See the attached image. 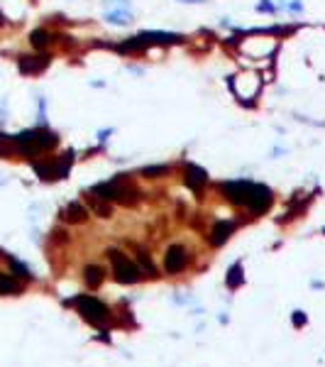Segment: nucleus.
I'll return each mask as SVG.
<instances>
[{"label": "nucleus", "mask_w": 325, "mask_h": 367, "mask_svg": "<svg viewBox=\"0 0 325 367\" xmlns=\"http://www.w3.org/2000/svg\"><path fill=\"white\" fill-rule=\"evenodd\" d=\"M223 194L230 198L233 203L247 206L252 213H262L271 206V191L262 184H252V181H230L223 184Z\"/></svg>", "instance_id": "f257e3e1"}, {"label": "nucleus", "mask_w": 325, "mask_h": 367, "mask_svg": "<svg viewBox=\"0 0 325 367\" xmlns=\"http://www.w3.org/2000/svg\"><path fill=\"white\" fill-rule=\"evenodd\" d=\"M171 42H181L178 34H166V32H142L127 42L118 44L120 52H140L145 47H152V44H171Z\"/></svg>", "instance_id": "f03ea898"}, {"label": "nucleus", "mask_w": 325, "mask_h": 367, "mask_svg": "<svg viewBox=\"0 0 325 367\" xmlns=\"http://www.w3.org/2000/svg\"><path fill=\"white\" fill-rule=\"evenodd\" d=\"M259 88H262V79L257 74H252V71H242V74L230 79V91L240 101H252L259 93Z\"/></svg>", "instance_id": "7ed1b4c3"}, {"label": "nucleus", "mask_w": 325, "mask_h": 367, "mask_svg": "<svg viewBox=\"0 0 325 367\" xmlns=\"http://www.w3.org/2000/svg\"><path fill=\"white\" fill-rule=\"evenodd\" d=\"M79 311H81V316L93 323V326H105L108 323V318H110V311L105 304H100L98 299H93V296H79L76 301H74Z\"/></svg>", "instance_id": "20e7f679"}, {"label": "nucleus", "mask_w": 325, "mask_h": 367, "mask_svg": "<svg viewBox=\"0 0 325 367\" xmlns=\"http://www.w3.org/2000/svg\"><path fill=\"white\" fill-rule=\"evenodd\" d=\"M108 257L113 262V274L120 284H135L140 279V269L135 262H130V257H125L120 250H108Z\"/></svg>", "instance_id": "39448f33"}, {"label": "nucleus", "mask_w": 325, "mask_h": 367, "mask_svg": "<svg viewBox=\"0 0 325 367\" xmlns=\"http://www.w3.org/2000/svg\"><path fill=\"white\" fill-rule=\"evenodd\" d=\"M186 262H188L186 250H183L181 245H171V247L166 250V257H164V269H166L169 274H176V272H181V269L186 267Z\"/></svg>", "instance_id": "423d86ee"}, {"label": "nucleus", "mask_w": 325, "mask_h": 367, "mask_svg": "<svg viewBox=\"0 0 325 367\" xmlns=\"http://www.w3.org/2000/svg\"><path fill=\"white\" fill-rule=\"evenodd\" d=\"M49 61H52V57H47V54H39V57H20L17 59V66H20V71H22L25 76H37V74H42V71L49 66Z\"/></svg>", "instance_id": "0eeeda50"}, {"label": "nucleus", "mask_w": 325, "mask_h": 367, "mask_svg": "<svg viewBox=\"0 0 325 367\" xmlns=\"http://www.w3.org/2000/svg\"><path fill=\"white\" fill-rule=\"evenodd\" d=\"M206 181H208V176L201 167H196V164H188V167H186V184H188L193 191H201Z\"/></svg>", "instance_id": "6e6552de"}, {"label": "nucleus", "mask_w": 325, "mask_h": 367, "mask_svg": "<svg viewBox=\"0 0 325 367\" xmlns=\"http://www.w3.org/2000/svg\"><path fill=\"white\" fill-rule=\"evenodd\" d=\"M233 228H235V226H233L230 221H220V223H215L213 233H210V235H213V238H210V243H213V245H223V243L230 238Z\"/></svg>", "instance_id": "1a4fd4ad"}, {"label": "nucleus", "mask_w": 325, "mask_h": 367, "mask_svg": "<svg viewBox=\"0 0 325 367\" xmlns=\"http://www.w3.org/2000/svg\"><path fill=\"white\" fill-rule=\"evenodd\" d=\"M86 208L81 206V203H71L69 208H66V221H71V223H81V221H86Z\"/></svg>", "instance_id": "9d476101"}, {"label": "nucleus", "mask_w": 325, "mask_h": 367, "mask_svg": "<svg viewBox=\"0 0 325 367\" xmlns=\"http://www.w3.org/2000/svg\"><path fill=\"white\" fill-rule=\"evenodd\" d=\"M49 39H52V34H49L47 29H34L30 34V44L37 47V49H44V47L49 44Z\"/></svg>", "instance_id": "9b49d317"}, {"label": "nucleus", "mask_w": 325, "mask_h": 367, "mask_svg": "<svg viewBox=\"0 0 325 367\" xmlns=\"http://www.w3.org/2000/svg\"><path fill=\"white\" fill-rule=\"evenodd\" d=\"M17 291H20L17 279H12L10 274H2L0 272V294H17Z\"/></svg>", "instance_id": "f8f14e48"}, {"label": "nucleus", "mask_w": 325, "mask_h": 367, "mask_svg": "<svg viewBox=\"0 0 325 367\" xmlns=\"http://www.w3.org/2000/svg\"><path fill=\"white\" fill-rule=\"evenodd\" d=\"M88 201H90V208H93L100 218H110V216H113V208H110V206H105V203H100V201H95V198H90V196H88Z\"/></svg>", "instance_id": "ddd939ff"}, {"label": "nucleus", "mask_w": 325, "mask_h": 367, "mask_svg": "<svg viewBox=\"0 0 325 367\" xmlns=\"http://www.w3.org/2000/svg\"><path fill=\"white\" fill-rule=\"evenodd\" d=\"M86 282L90 286H98V284L103 282V269H98V267H86Z\"/></svg>", "instance_id": "4468645a"}, {"label": "nucleus", "mask_w": 325, "mask_h": 367, "mask_svg": "<svg viewBox=\"0 0 325 367\" xmlns=\"http://www.w3.org/2000/svg\"><path fill=\"white\" fill-rule=\"evenodd\" d=\"M240 282H242V277H240V264H235L233 272H230V277H228V284H230V286H240Z\"/></svg>", "instance_id": "2eb2a0df"}, {"label": "nucleus", "mask_w": 325, "mask_h": 367, "mask_svg": "<svg viewBox=\"0 0 325 367\" xmlns=\"http://www.w3.org/2000/svg\"><path fill=\"white\" fill-rule=\"evenodd\" d=\"M108 22H115V25H125V22H127V15H125V12H110V15H108Z\"/></svg>", "instance_id": "dca6fc26"}, {"label": "nucleus", "mask_w": 325, "mask_h": 367, "mask_svg": "<svg viewBox=\"0 0 325 367\" xmlns=\"http://www.w3.org/2000/svg\"><path fill=\"white\" fill-rule=\"evenodd\" d=\"M164 171H166V167H147V169H145V174L154 176V174H164Z\"/></svg>", "instance_id": "f3484780"}, {"label": "nucleus", "mask_w": 325, "mask_h": 367, "mask_svg": "<svg viewBox=\"0 0 325 367\" xmlns=\"http://www.w3.org/2000/svg\"><path fill=\"white\" fill-rule=\"evenodd\" d=\"M181 2H203V0H181Z\"/></svg>", "instance_id": "a211bd4d"}, {"label": "nucleus", "mask_w": 325, "mask_h": 367, "mask_svg": "<svg viewBox=\"0 0 325 367\" xmlns=\"http://www.w3.org/2000/svg\"><path fill=\"white\" fill-rule=\"evenodd\" d=\"M2 22H5V17H2V12H0V25H2Z\"/></svg>", "instance_id": "6ab92c4d"}]
</instances>
